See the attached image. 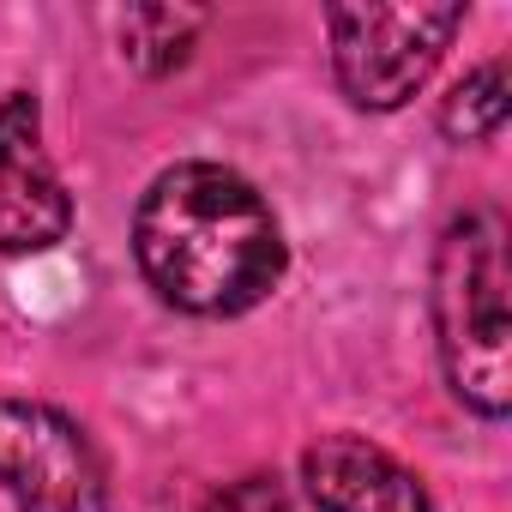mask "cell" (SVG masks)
Instances as JSON below:
<instances>
[{"mask_svg":"<svg viewBox=\"0 0 512 512\" xmlns=\"http://www.w3.org/2000/svg\"><path fill=\"white\" fill-rule=\"evenodd\" d=\"M133 260L157 302L199 320H229L284 284L290 247L247 175L223 163H175L139 193Z\"/></svg>","mask_w":512,"mask_h":512,"instance_id":"obj_1","label":"cell"},{"mask_svg":"<svg viewBox=\"0 0 512 512\" xmlns=\"http://www.w3.org/2000/svg\"><path fill=\"white\" fill-rule=\"evenodd\" d=\"M434 344L446 386L464 410L500 422L512 410V326H506V223L464 211L434 247Z\"/></svg>","mask_w":512,"mask_h":512,"instance_id":"obj_2","label":"cell"},{"mask_svg":"<svg viewBox=\"0 0 512 512\" xmlns=\"http://www.w3.org/2000/svg\"><path fill=\"white\" fill-rule=\"evenodd\" d=\"M464 25L458 0H440V7H332L326 31H332V73L344 85V97L356 109H404L428 73L440 67L452 31Z\"/></svg>","mask_w":512,"mask_h":512,"instance_id":"obj_3","label":"cell"},{"mask_svg":"<svg viewBox=\"0 0 512 512\" xmlns=\"http://www.w3.org/2000/svg\"><path fill=\"white\" fill-rule=\"evenodd\" d=\"M0 488L19 512H109V470L91 434L37 398H0Z\"/></svg>","mask_w":512,"mask_h":512,"instance_id":"obj_4","label":"cell"},{"mask_svg":"<svg viewBox=\"0 0 512 512\" xmlns=\"http://www.w3.org/2000/svg\"><path fill=\"white\" fill-rule=\"evenodd\" d=\"M73 229L67 181L43 145V109L31 91L0 97V253H49Z\"/></svg>","mask_w":512,"mask_h":512,"instance_id":"obj_5","label":"cell"},{"mask_svg":"<svg viewBox=\"0 0 512 512\" xmlns=\"http://www.w3.org/2000/svg\"><path fill=\"white\" fill-rule=\"evenodd\" d=\"M302 488L320 512H440L422 476L362 434H320L302 452Z\"/></svg>","mask_w":512,"mask_h":512,"instance_id":"obj_6","label":"cell"},{"mask_svg":"<svg viewBox=\"0 0 512 512\" xmlns=\"http://www.w3.org/2000/svg\"><path fill=\"white\" fill-rule=\"evenodd\" d=\"M199 31H205V13L199 7H133L121 19V55L145 79H163V73L187 67Z\"/></svg>","mask_w":512,"mask_h":512,"instance_id":"obj_7","label":"cell"},{"mask_svg":"<svg viewBox=\"0 0 512 512\" xmlns=\"http://www.w3.org/2000/svg\"><path fill=\"white\" fill-rule=\"evenodd\" d=\"M506 109H512L506 61H488V67H476L470 79L452 85V97L440 103V133H446L452 145H488V139H500Z\"/></svg>","mask_w":512,"mask_h":512,"instance_id":"obj_8","label":"cell"}]
</instances>
